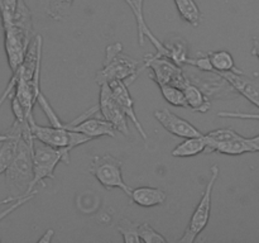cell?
Masks as SVG:
<instances>
[{
	"label": "cell",
	"mask_w": 259,
	"mask_h": 243,
	"mask_svg": "<svg viewBox=\"0 0 259 243\" xmlns=\"http://www.w3.org/2000/svg\"><path fill=\"white\" fill-rule=\"evenodd\" d=\"M75 0H50L47 7V13L52 19L63 20L70 14L71 7ZM129 8H132V0H124Z\"/></svg>",
	"instance_id": "44dd1931"
},
{
	"label": "cell",
	"mask_w": 259,
	"mask_h": 243,
	"mask_svg": "<svg viewBox=\"0 0 259 243\" xmlns=\"http://www.w3.org/2000/svg\"><path fill=\"white\" fill-rule=\"evenodd\" d=\"M63 127L68 131L80 132V133L88 136L90 139L99 138V137H115L116 129L111 123L105 119L98 118H85L78 123H63Z\"/></svg>",
	"instance_id": "4fadbf2b"
},
{
	"label": "cell",
	"mask_w": 259,
	"mask_h": 243,
	"mask_svg": "<svg viewBox=\"0 0 259 243\" xmlns=\"http://www.w3.org/2000/svg\"><path fill=\"white\" fill-rule=\"evenodd\" d=\"M108 85L109 88H110L115 100L118 101L119 106H120L121 110H123L124 114L126 115V118L134 124V127H136L137 131L139 132L142 138H143L144 141H147V139H148V134L144 131L143 126H142L138 116H137L136 109H134V101L128 90V85H126L123 80H113L110 81V83H108Z\"/></svg>",
	"instance_id": "8fae6325"
},
{
	"label": "cell",
	"mask_w": 259,
	"mask_h": 243,
	"mask_svg": "<svg viewBox=\"0 0 259 243\" xmlns=\"http://www.w3.org/2000/svg\"><path fill=\"white\" fill-rule=\"evenodd\" d=\"M23 123L24 122L14 120L12 128L8 132L9 137L4 142H2V146H0V175L4 174L5 170L9 167L17 154L18 144H19L20 136H22Z\"/></svg>",
	"instance_id": "9a60e30c"
},
{
	"label": "cell",
	"mask_w": 259,
	"mask_h": 243,
	"mask_svg": "<svg viewBox=\"0 0 259 243\" xmlns=\"http://www.w3.org/2000/svg\"><path fill=\"white\" fill-rule=\"evenodd\" d=\"M154 118L159 122L162 127L166 129L168 133L174 134L176 137L181 138H191V137L202 136L201 132L187 122L186 119L181 118L177 114L172 113L168 109H161V110L154 111Z\"/></svg>",
	"instance_id": "30bf717a"
},
{
	"label": "cell",
	"mask_w": 259,
	"mask_h": 243,
	"mask_svg": "<svg viewBox=\"0 0 259 243\" xmlns=\"http://www.w3.org/2000/svg\"><path fill=\"white\" fill-rule=\"evenodd\" d=\"M3 30H4V46L8 63L13 72L24 60L28 47L34 37L32 14L24 0H18L12 23L7 27H3Z\"/></svg>",
	"instance_id": "7a4b0ae2"
},
{
	"label": "cell",
	"mask_w": 259,
	"mask_h": 243,
	"mask_svg": "<svg viewBox=\"0 0 259 243\" xmlns=\"http://www.w3.org/2000/svg\"><path fill=\"white\" fill-rule=\"evenodd\" d=\"M53 234H55V230H53V229H47L45 232V234H43V237L39 238V242L40 243H50V242H52Z\"/></svg>",
	"instance_id": "83f0119b"
},
{
	"label": "cell",
	"mask_w": 259,
	"mask_h": 243,
	"mask_svg": "<svg viewBox=\"0 0 259 243\" xmlns=\"http://www.w3.org/2000/svg\"><path fill=\"white\" fill-rule=\"evenodd\" d=\"M219 177V167L215 165L210 169V180L204 190L199 204L195 208L190 222L185 229L184 235L179 239V243H194L196 238L202 233V230L207 227L210 220V213H211V196L214 190L215 182Z\"/></svg>",
	"instance_id": "5b68a950"
},
{
	"label": "cell",
	"mask_w": 259,
	"mask_h": 243,
	"mask_svg": "<svg viewBox=\"0 0 259 243\" xmlns=\"http://www.w3.org/2000/svg\"><path fill=\"white\" fill-rule=\"evenodd\" d=\"M143 62L144 65L143 67H141V71L144 68H149L152 71V78L156 81L157 85L167 84V85H174L181 89L190 80L184 73L181 66L175 63L171 58L164 57L158 53L146 55Z\"/></svg>",
	"instance_id": "ba28073f"
},
{
	"label": "cell",
	"mask_w": 259,
	"mask_h": 243,
	"mask_svg": "<svg viewBox=\"0 0 259 243\" xmlns=\"http://www.w3.org/2000/svg\"><path fill=\"white\" fill-rule=\"evenodd\" d=\"M33 134L30 128L23 129L20 136L18 152L14 159L5 170V181H7L9 197L2 202H12L20 199H30L34 189L33 182Z\"/></svg>",
	"instance_id": "6da1fadb"
},
{
	"label": "cell",
	"mask_w": 259,
	"mask_h": 243,
	"mask_svg": "<svg viewBox=\"0 0 259 243\" xmlns=\"http://www.w3.org/2000/svg\"><path fill=\"white\" fill-rule=\"evenodd\" d=\"M250 141H252L254 144H257V146L259 147V134L255 137H252V138H250Z\"/></svg>",
	"instance_id": "4dcf8cb0"
},
{
	"label": "cell",
	"mask_w": 259,
	"mask_h": 243,
	"mask_svg": "<svg viewBox=\"0 0 259 243\" xmlns=\"http://www.w3.org/2000/svg\"><path fill=\"white\" fill-rule=\"evenodd\" d=\"M210 63L212 66V73L215 72H225V71H233V72H242L239 68L235 66L234 57L232 53L228 51H214V52L207 53Z\"/></svg>",
	"instance_id": "d6986e66"
},
{
	"label": "cell",
	"mask_w": 259,
	"mask_h": 243,
	"mask_svg": "<svg viewBox=\"0 0 259 243\" xmlns=\"http://www.w3.org/2000/svg\"><path fill=\"white\" fill-rule=\"evenodd\" d=\"M141 72L139 61L123 52L120 42L113 43L105 48V60L101 70L96 72L95 81L98 85L108 84L113 80H129V84L136 80Z\"/></svg>",
	"instance_id": "3957f363"
},
{
	"label": "cell",
	"mask_w": 259,
	"mask_h": 243,
	"mask_svg": "<svg viewBox=\"0 0 259 243\" xmlns=\"http://www.w3.org/2000/svg\"><path fill=\"white\" fill-rule=\"evenodd\" d=\"M139 223L132 222L128 218H123L118 224L119 233H121L125 243H139L142 242L138 233Z\"/></svg>",
	"instance_id": "cb8c5ba5"
},
{
	"label": "cell",
	"mask_w": 259,
	"mask_h": 243,
	"mask_svg": "<svg viewBox=\"0 0 259 243\" xmlns=\"http://www.w3.org/2000/svg\"><path fill=\"white\" fill-rule=\"evenodd\" d=\"M139 238L144 243H167V239L157 232L149 223H142L138 228Z\"/></svg>",
	"instance_id": "d4e9b609"
},
{
	"label": "cell",
	"mask_w": 259,
	"mask_h": 243,
	"mask_svg": "<svg viewBox=\"0 0 259 243\" xmlns=\"http://www.w3.org/2000/svg\"><path fill=\"white\" fill-rule=\"evenodd\" d=\"M100 86V95H99V110L103 114L104 119L108 120L114 126L116 132L129 136V127H128V118L119 106L118 101L114 98L110 88L108 84H101Z\"/></svg>",
	"instance_id": "9c48e42d"
},
{
	"label": "cell",
	"mask_w": 259,
	"mask_h": 243,
	"mask_svg": "<svg viewBox=\"0 0 259 243\" xmlns=\"http://www.w3.org/2000/svg\"><path fill=\"white\" fill-rule=\"evenodd\" d=\"M220 118L248 119V120H259V113H242V111H220L218 113Z\"/></svg>",
	"instance_id": "4316f807"
},
{
	"label": "cell",
	"mask_w": 259,
	"mask_h": 243,
	"mask_svg": "<svg viewBox=\"0 0 259 243\" xmlns=\"http://www.w3.org/2000/svg\"><path fill=\"white\" fill-rule=\"evenodd\" d=\"M143 5H144V0H132V12H133L134 17H136L137 20V29H138V42L139 45L143 46L144 43V38H149L152 45L154 46L158 55L161 56H168V50H167L166 45L163 42L158 39L156 35L152 33L151 28L147 25L146 19H144V14H143Z\"/></svg>",
	"instance_id": "5bb4252c"
},
{
	"label": "cell",
	"mask_w": 259,
	"mask_h": 243,
	"mask_svg": "<svg viewBox=\"0 0 259 243\" xmlns=\"http://www.w3.org/2000/svg\"><path fill=\"white\" fill-rule=\"evenodd\" d=\"M206 148V139H205L204 134L199 137H191V138H185L184 142L176 146L171 154L174 157H181V158H186V157H194L197 154L205 152Z\"/></svg>",
	"instance_id": "ac0fdd59"
},
{
	"label": "cell",
	"mask_w": 259,
	"mask_h": 243,
	"mask_svg": "<svg viewBox=\"0 0 259 243\" xmlns=\"http://www.w3.org/2000/svg\"><path fill=\"white\" fill-rule=\"evenodd\" d=\"M8 137H9V134L8 133H0V143H2V142H4Z\"/></svg>",
	"instance_id": "f546056e"
},
{
	"label": "cell",
	"mask_w": 259,
	"mask_h": 243,
	"mask_svg": "<svg viewBox=\"0 0 259 243\" xmlns=\"http://www.w3.org/2000/svg\"><path fill=\"white\" fill-rule=\"evenodd\" d=\"M33 182L34 189L38 184H43L46 179L55 177V170L60 162L70 164V152L66 148H55L42 143L38 139L33 141Z\"/></svg>",
	"instance_id": "277c9868"
},
{
	"label": "cell",
	"mask_w": 259,
	"mask_h": 243,
	"mask_svg": "<svg viewBox=\"0 0 259 243\" xmlns=\"http://www.w3.org/2000/svg\"><path fill=\"white\" fill-rule=\"evenodd\" d=\"M158 88L161 90V94L164 98V100L168 101L171 105L177 106V108L189 109V105H187L186 98H185V94L182 91V89L174 85H167V84H159Z\"/></svg>",
	"instance_id": "7402d4cb"
},
{
	"label": "cell",
	"mask_w": 259,
	"mask_h": 243,
	"mask_svg": "<svg viewBox=\"0 0 259 243\" xmlns=\"http://www.w3.org/2000/svg\"><path fill=\"white\" fill-rule=\"evenodd\" d=\"M28 120H29L33 138L38 139L42 143L48 144L51 147H55V148H66L68 152H71L75 147L93 141V139H90L85 134L80 133V132L68 131L63 126H39V124L35 123L33 116L28 119Z\"/></svg>",
	"instance_id": "8992f818"
},
{
	"label": "cell",
	"mask_w": 259,
	"mask_h": 243,
	"mask_svg": "<svg viewBox=\"0 0 259 243\" xmlns=\"http://www.w3.org/2000/svg\"><path fill=\"white\" fill-rule=\"evenodd\" d=\"M164 45L168 50V58H171L179 66L186 65L189 56H187V46L184 40L177 38V39L171 40L169 43H164Z\"/></svg>",
	"instance_id": "603a6c76"
},
{
	"label": "cell",
	"mask_w": 259,
	"mask_h": 243,
	"mask_svg": "<svg viewBox=\"0 0 259 243\" xmlns=\"http://www.w3.org/2000/svg\"><path fill=\"white\" fill-rule=\"evenodd\" d=\"M129 199L139 207L152 208L163 204L167 199V194L158 187L141 186L132 189Z\"/></svg>",
	"instance_id": "2e32d148"
},
{
	"label": "cell",
	"mask_w": 259,
	"mask_h": 243,
	"mask_svg": "<svg viewBox=\"0 0 259 243\" xmlns=\"http://www.w3.org/2000/svg\"><path fill=\"white\" fill-rule=\"evenodd\" d=\"M218 76L227 81L228 85L237 91L238 94L244 96L248 101L255 105L259 109V84L252 78L247 77L243 72H215Z\"/></svg>",
	"instance_id": "7c38bea8"
},
{
	"label": "cell",
	"mask_w": 259,
	"mask_h": 243,
	"mask_svg": "<svg viewBox=\"0 0 259 243\" xmlns=\"http://www.w3.org/2000/svg\"><path fill=\"white\" fill-rule=\"evenodd\" d=\"M252 55L259 60V39L258 38H253V47H252Z\"/></svg>",
	"instance_id": "f1b7e54d"
},
{
	"label": "cell",
	"mask_w": 259,
	"mask_h": 243,
	"mask_svg": "<svg viewBox=\"0 0 259 243\" xmlns=\"http://www.w3.org/2000/svg\"><path fill=\"white\" fill-rule=\"evenodd\" d=\"M186 65H191L195 66V67L200 68L201 71H205V72H212V66L210 63L209 56L207 55H202L199 56L196 58H187Z\"/></svg>",
	"instance_id": "484cf974"
},
{
	"label": "cell",
	"mask_w": 259,
	"mask_h": 243,
	"mask_svg": "<svg viewBox=\"0 0 259 243\" xmlns=\"http://www.w3.org/2000/svg\"><path fill=\"white\" fill-rule=\"evenodd\" d=\"M181 89L185 94L189 109H191L192 111H200V113H207L210 110L211 103H210L209 96L197 84L189 80Z\"/></svg>",
	"instance_id": "e0dca14e"
},
{
	"label": "cell",
	"mask_w": 259,
	"mask_h": 243,
	"mask_svg": "<svg viewBox=\"0 0 259 243\" xmlns=\"http://www.w3.org/2000/svg\"><path fill=\"white\" fill-rule=\"evenodd\" d=\"M121 166L123 162L120 159L114 157L113 154L106 153L94 157L89 171L105 189H120L125 192L126 196H131L132 187L124 181Z\"/></svg>",
	"instance_id": "52a82bcc"
},
{
	"label": "cell",
	"mask_w": 259,
	"mask_h": 243,
	"mask_svg": "<svg viewBox=\"0 0 259 243\" xmlns=\"http://www.w3.org/2000/svg\"><path fill=\"white\" fill-rule=\"evenodd\" d=\"M177 12L182 19L192 27H197L201 22V12L195 0H174Z\"/></svg>",
	"instance_id": "ffe728a7"
}]
</instances>
